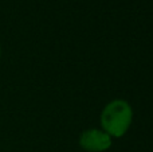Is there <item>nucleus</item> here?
Masks as SVG:
<instances>
[{"label": "nucleus", "mask_w": 153, "mask_h": 152, "mask_svg": "<svg viewBox=\"0 0 153 152\" xmlns=\"http://www.w3.org/2000/svg\"><path fill=\"white\" fill-rule=\"evenodd\" d=\"M133 121V110L125 100L110 101L101 113L102 129L111 137H121L128 132Z\"/></svg>", "instance_id": "1"}, {"label": "nucleus", "mask_w": 153, "mask_h": 152, "mask_svg": "<svg viewBox=\"0 0 153 152\" xmlns=\"http://www.w3.org/2000/svg\"><path fill=\"white\" fill-rule=\"evenodd\" d=\"M79 145L87 152H103L111 147V136L103 129H87L79 137Z\"/></svg>", "instance_id": "2"}, {"label": "nucleus", "mask_w": 153, "mask_h": 152, "mask_svg": "<svg viewBox=\"0 0 153 152\" xmlns=\"http://www.w3.org/2000/svg\"><path fill=\"white\" fill-rule=\"evenodd\" d=\"M0 58H1V46H0Z\"/></svg>", "instance_id": "3"}]
</instances>
